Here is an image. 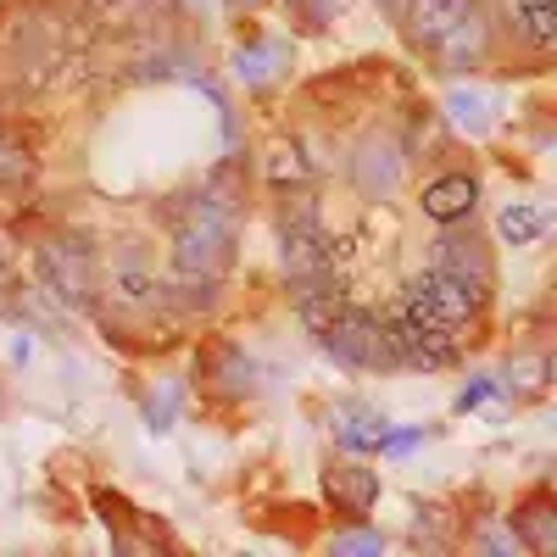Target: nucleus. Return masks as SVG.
I'll use <instances>...</instances> for the list:
<instances>
[{
	"label": "nucleus",
	"instance_id": "nucleus-7",
	"mask_svg": "<svg viewBox=\"0 0 557 557\" xmlns=\"http://www.w3.org/2000/svg\"><path fill=\"white\" fill-rule=\"evenodd\" d=\"M196 380H201V391H207L212 401L235 407V401H246V396H251L257 368H251V357H246L235 341L212 335V341H201V351H196Z\"/></svg>",
	"mask_w": 557,
	"mask_h": 557
},
{
	"label": "nucleus",
	"instance_id": "nucleus-28",
	"mask_svg": "<svg viewBox=\"0 0 557 557\" xmlns=\"http://www.w3.org/2000/svg\"><path fill=\"white\" fill-rule=\"evenodd\" d=\"M262 7H268V0H223V12H235V17H251Z\"/></svg>",
	"mask_w": 557,
	"mask_h": 557
},
{
	"label": "nucleus",
	"instance_id": "nucleus-1",
	"mask_svg": "<svg viewBox=\"0 0 557 557\" xmlns=\"http://www.w3.org/2000/svg\"><path fill=\"white\" fill-rule=\"evenodd\" d=\"M235 251H240V201L218 178L178 196L168 207V301L184 312L207 307L235 268Z\"/></svg>",
	"mask_w": 557,
	"mask_h": 557
},
{
	"label": "nucleus",
	"instance_id": "nucleus-11",
	"mask_svg": "<svg viewBox=\"0 0 557 557\" xmlns=\"http://www.w3.org/2000/svg\"><path fill=\"white\" fill-rule=\"evenodd\" d=\"M418 207H424L430 223H469L474 207H480V178L469 168H451V173H435L424 184V196H418Z\"/></svg>",
	"mask_w": 557,
	"mask_h": 557
},
{
	"label": "nucleus",
	"instance_id": "nucleus-22",
	"mask_svg": "<svg viewBox=\"0 0 557 557\" xmlns=\"http://www.w3.org/2000/svg\"><path fill=\"white\" fill-rule=\"evenodd\" d=\"M446 112L469 128V134H485L491 128V117H496V101L491 96H474V89H451L446 96Z\"/></svg>",
	"mask_w": 557,
	"mask_h": 557
},
{
	"label": "nucleus",
	"instance_id": "nucleus-26",
	"mask_svg": "<svg viewBox=\"0 0 557 557\" xmlns=\"http://www.w3.org/2000/svg\"><path fill=\"white\" fill-rule=\"evenodd\" d=\"M502 401V380L496 374H474L469 385H462L457 396V412H480V407H496Z\"/></svg>",
	"mask_w": 557,
	"mask_h": 557
},
{
	"label": "nucleus",
	"instance_id": "nucleus-16",
	"mask_svg": "<svg viewBox=\"0 0 557 557\" xmlns=\"http://www.w3.org/2000/svg\"><path fill=\"white\" fill-rule=\"evenodd\" d=\"M513 535L524 541V552H552L557 546V491H530L513 507Z\"/></svg>",
	"mask_w": 557,
	"mask_h": 557
},
{
	"label": "nucleus",
	"instance_id": "nucleus-20",
	"mask_svg": "<svg viewBox=\"0 0 557 557\" xmlns=\"http://www.w3.org/2000/svg\"><path fill=\"white\" fill-rule=\"evenodd\" d=\"M139 412H146V430L151 435H168L173 424H178V385H151L146 396H139Z\"/></svg>",
	"mask_w": 557,
	"mask_h": 557
},
{
	"label": "nucleus",
	"instance_id": "nucleus-12",
	"mask_svg": "<svg viewBox=\"0 0 557 557\" xmlns=\"http://www.w3.org/2000/svg\"><path fill=\"white\" fill-rule=\"evenodd\" d=\"M435 262H441L446 273H457V278H469L474 290H491V273H496V262H491V246L474 235V228L446 223V235L435 240Z\"/></svg>",
	"mask_w": 557,
	"mask_h": 557
},
{
	"label": "nucleus",
	"instance_id": "nucleus-14",
	"mask_svg": "<svg viewBox=\"0 0 557 557\" xmlns=\"http://www.w3.org/2000/svg\"><path fill=\"white\" fill-rule=\"evenodd\" d=\"M39 184V151L17 123H0V196H28Z\"/></svg>",
	"mask_w": 557,
	"mask_h": 557
},
{
	"label": "nucleus",
	"instance_id": "nucleus-18",
	"mask_svg": "<svg viewBox=\"0 0 557 557\" xmlns=\"http://www.w3.org/2000/svg\"><path fill=\"white\" fill-rule=\"evenodd\" d=\"M507 385H513L524 401H535V396H546V385H552V357L541 351V346H519L513 357H507Z\"/></svg>",
	"mask_w": 557,
	"mask_h": 557
},
{
	"label": "nucleus",
	"instance_id": "nucleus-5",
	"mask_svg": "<svg viewBox=\"0 0 557 557\" xmlns=\"http://www.w3.org/2000/svg\"><path fill=\"white\" fill-rule=\"evenodd\" d=\"M401 301L418 307L424 318H435L441 330L462 335V330H469V323L480 318L485 290H474L469 278H457V273H446V268H424V273H412V278H407V296H401Z\"/></svg>",
	"mask_w": 557,
	"mask_h": 557
},
{
	"label": "nucleus",
	"instance_id": "nucleus-29",
	"mask_svg": "<svg viewBox=\"0 0 557 557\" xmlns=\"http://www.w3.org/2000/svg\"><path fill=\"white\" fill-rule=\"evenodd\" d=\"M380 12H385V17H391V23H396V17H401V12H407V0H380Z\"/></svg>",
	"mask_w": 557,
	"mask_h": 557
},
{
	"label": "nucleus",
	"instance_id": "nucleus-9",
	"mask_svg": "<svg viewBox=\"0 0 557 557\" xmlns=\"http://www.w3.org/2000/svg\"><path fill=\"white\" fill-rule=\"evenodd\" d=\"M485 57H491V12H485V0H474V12L435 45L430 62H435L441 73H474Z\"/></svg>",
	"mask_w": 557,
	"mask_h": 557
},
{
	"label": "nucleus",
	"instance_id": "nucleus-24",
	"mask_svg": "<svg viewBox=\"0 0 557 557\" xmlns=\"http://www.w3.org/2000/svg\"><path fill=\"white\" fill-rule=\"evenodd\" d=\"M474 546H480V552H496V557H519V552H524V541L513 535V524H496V519L474 524Z\"/></svg>",
	"mask_w": 557,
	"mask_h": 557
},
{
	"label": "nucleus",
	"instance_id": "nucleus-17",
	"mask_svg": "<svg viewBox=\"0 0 557 557\" xmlns=\"http://www.w3.org/2000/svg\"><path fill=\"white\" fill-rule=\"evenodd\" d=\"M262 178L273 184V190H301V184H307V157H301V146H296L290 134H278L273 146H268Z\"/></svg>",
	"mask_w": 557,
	"mask_h": 557
},
{
	"label": "nucleus",
	"instance_id": "nucleus-2",
	"mask_svg": "<svg viewBox=\"0 0 557 557\" xmlns=\"http://www.w3.org/2000/svg\"><path fill=\"white\" fill-rule=\"evenodd\" d=\"M34 278L51 290L62 307L101 318V278H107V257L101 246L78 235V228H45L34 240Z\"/></svg>",
	"mask_w": 557,
	"mask_h": 557
},
{
	"label": "nucleus",
	"instance_id": "nucleus-23",
	"mask_svg": "<svg viewBox=\"0 0 557 557\" xmlns=\"http://www.w3.org/2000/svg\"><path fill=\"white\" fill-rule=\"evenodd\" d=\"M519 23L535 45H557V0H519Z\"/></svg>",
	"mask_w": 557,
	"mask_h": 557
},
{
	"label": "nucleus",
	"instance_id": "nucleus-4",
	"mask_svg": "<svg viewBox=\"0 0 557 557\" xmlns=\"http://www.w3.org/2000/svg\"><path fill=\"white\" fill-rule=\"evenodd\" d=\"M101 307L134 318H157L168 307V278L151 257L146 240H117L107 257V278H101Z\"/></svg>",
	"mask_w": 557,
	"mask_h": 557
},
{
	"label": "nucleus",
	"instance_id": "nucleus-10",
	"mask_svg": "<svg viewBox=\"0 0 557 557\" xmlns=\"http://www.w3.org/2000/svg\"><path fill=\"white\" fill-rule=\"evenodd\" d=\"M323 496H330V507H341L346 519H368V513H374V502H380V474L346 451L341 462L323 469Z\"/></svg>",
	"mask_w": 557,
	"mask_h": 557
},
{
	"label": "nucleus",
	"instance_id": "nucleus-3",
	"mask_svg": "<svg viewBox=\"0 0 557 557\" xmlns=\"http://www.w3.org/2000/svg\"><path fill=\"white\" fill-rule=\"evenodd\" d=\"M318 346L330 351V362L357 368V374H407V357H401V341H396L391 312L346 307Z\"/></svg>",
	"mask_w": 557,
	"mask_h": 557
},
{
	"label": "nucleus",
	"instance_id": "nucleus-8",
	"mask_svg": "<svg viewBox=\"0 0 557 557\" xmlns=\"http://www.w3.org/2000/svg\"><path fill=\"white\" fill-rule=\"evenodd\" d=\"M96 513L107 519L112 546H117V552H128V557H151V552H173V546H178V541H173V530H168L162 519L139 513L134 502H117L112 491H96Z\"/></svg>",
	"mask_w": 557,
	"mask_h": 557
},
{
	"label": "nucleus",
	"instance_id": "nucleus-15",
	"mask_svg": "<svg viewBox=\"0 0 557 557\" xmlns=\"http://www.w3.org/2000/svg\"><path fill=\"white\" fill-rule=\"evenodd\" d=\"M335 441H341V451H351V457H368V451H380L385 446V412H374V407H362V401H346V407H335Z\"/></svg>",
	"mask_w": 557,
	"mask_h": 557
},
{
	"label": "nucleus",
	"instance_id": "nucleus-19",
	"mask_svg": "<svg viewBox=\"0 0 557 557\" xmlns=\"http://www.w3.org/2000/svg\"><path fill=\"white\" fill-rule=\"evenodd\" d=\"M496 235H502L507 246H535V240L546 235V212H541V207H530V201L502 207V218H496Z\"/></svg>",
	"mask_w": 557,
	"mask_h": 557
},
{
	"label": "nucleus",
	"instance_id": "nucleus-6",
	"mask_svg": "<svg viewBox=\"0 0 557 557\" xmlns=\"http://www.w3.org/2000/svg\"><path fill=\"white\" fill-rule=\"evenodd\" d=\"M401 168H407V151L391 134H357V146L346 151V173L368 201H391L401 190Z\"/></svg>",
	"mask_w": 557,
	"mask_h": 557
},
{
	"label": "nucleus",
	"instance_id": "nucleus-25",
	"mask_svg": "<svg viewBox=\"0 0 557 557\" xmlns=\"http://www.w3.org/2000/svg\"><path fill=\"white\" fill-rule=\"evenodd\" d=\"M341 7H346V0H290V12H296V23H301L307 34L330 28V23L341 17Z\"/></svg>",
	"mask_w": 557,
	"mask_h": 557
},
{
	"label": "nucleus",
	"instance_id": "nucleus-27",
	"mask_svg": "<svg viewBox=\"0 0 557 557\" xmlns=\"http://www.w3.org/2000/svg\"><path fill=\"white\" fill-rule=\"evenodd\" d=\"M418 441H424V430H412V424H391L380 451H385V457H412V451H418Z\"/></svg>",
	"mask_w": 557,
	"mask_h": 557
},
{
	"label": "nucleus",
	"instance_id": "nucleus-21",
	"mask_svg": "<svg viewBox=\"0 0 557 557\" xmlns=\"http://www.w3.org/2000/svg\"><path fill=\"white\" fill-rule=\"evenodd\" d=\"M323 546L341 552V557H380V552H385V535H380L374 524H362V519H357V524H341Z\"/></svg>",
	"mask_w": 557,
	"mask_h": 557
},
{
	"label": "nucleus",
	"instance_id": "nucleus-13",
	"mask_svg": "<svg viewBox=\"0 0 557 557\" xmlns=\"http://www.w3.org/2000/svg\"><path fill=\"white\" fill-rule=\"evenodd\" d=\"M290 67V45L285 39H273V34H257V39H240V51H235V78L246 89H268L278 84Z\"/></svg>",
	"mask_w": 557,
	"mask_h": 557
}]
</instances>
